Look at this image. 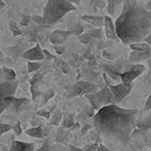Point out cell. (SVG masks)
I'll list each match as a JSON object with an SVG mask.
<instances>
[{
    "label": "cell",
    "instance_id": "2e32d148",
    "mask_svg": "<svg viewBox=\"0 0 151 151\" xmlns=\"http://www.w3.org/2000/svg\"><path fill=\"white\" fill-rule=\"evenodd\" d=\"M108 2V13L110 16H115L117 9H122L123 7V2L120 0H109Z\"/></svg>",
    "mask_w": 151,
    "mask_h": 151
},
{
    "label": "cell",
    "instance_id": "d6986e66",
    "mask_svg": "<svg viewBox=\"0 0 151 151\" xmlns=\"http://www.w3.org/2000/svg\"><path fill=\"white\" fill-rule=\"evenodd\" d=\"M129 48L132 50L140 51V52H146V53H151V46L149 44H147L146 42H134V44L128 45Z\"/></svg>",
    "mask_w": 151,
    "mask_h": 151
},
{
    "label": "cell",
    "instance_id": "836d02e7",
    "mask_svg": "<svg viewBox=\"0 0 151 151\" xmlns=\"http://www.w3.org/2000/svg\"><path fill=\"white\" fill-rule=\"evenodd\" d=\"M29 21H30V17H29V16H24L23 20H22V22H21V25H23V26L27 25V24L29 23Z\"/></svg>",
    "mask_w": 151,
    "mask_h": 151
},
{
    "label": "cell",
    "instance_id": "8d00e7d4",
    "mask_svg": "<svg viewBox=\"0 0 151 151\" xmlns=\"http://www.w3.org/2000/svg\"><path fill=\"white\" fill-rule=\"evenodd\" d=\"M145 7H146L147 9H149V11H151V0H149L148 2L145 4Z\"/></svg>",
    "mask_w": 151,
    "mask_h": 151
},
{
    "label": "cell",
    "instance_id": "4316f807",
    "mask_svg": "<svg viewBox=\"0 0 151 151\" xmlns=\"http://www.w3.org/2000/svg\"><path fill=\"white\" fill-rule=\"evenodd\" d=\"M13 129V126L9 125L6 123H0V134H3L5 132H9V130Z\"/></svg>",
    "mask_w": 151,
    "mask_h": 151
},
{
    "label": "cell",
    "instance_id": "7c38bea8",
    "mask_svg": "<svg viewBox=\"0 0 151 151\" xmlns=\"http://www.w3.org/2000/svg\"><path fill=\"white\" fill-rule=\"evenodd\" d=\"M35 146L32 143H24L22 141H14L9 149L16 151H33Z\"/></svg>",
    "mask_w": 151,
    "mask_h": 151
},
{
    "label": "cell",
    "instance_id": "7a4b0ae2",
    "mask_svg": "<svg viewBox=\"0 0 151 151\" xmlns=\"http://www.w3.org/2000/svg\"><path fill=\"white\" fill-rule=\"evenodd\" d=\"M115 28L122 44L144 42L145 37L151 33V11L138 0H124Z\"/></svg>",
    "mask_w": 151,
    "mask_h": 151
},
{
    "label": "cell",
    "instance_id": "f35d334b",
    "mask_svg": "<svg viewBox=\"0 0 151 151\" xmlns=\"http://www.w3.org/2000/svg\"><path fill=\"white\" fill-rule=\"evenodd\" d=\"M0 77H1V69H0Z\"/></svg>",
    "mask_w": 151,
    "mask_h": 151
},
{
    "label": "cell",
    "instance_id": "3957f363",
    "mask_svg": "<svg viewBox=\"0 0 151 151\" xmlns=\"http://www.w3.org/2000/svg\"><path fill=\"white\" fill-rule=\"evenodd\" d=\"M76 11L70 0H48L42 13V25L49 27L60 21L66 14Z\"/></svg>",
    "mask_w": 151,
    "mask_h": 151
},
{
    "label": "cell",
    "instance_id": "8992f818",
    "mask_svg": "<svg viewBox=\"0 0 151 151\" xmlns=\"http://www.w3.org/2000/svg\"><path fill=\"white\" fill-rule=\"evenodd\" d=\"M109 88L111 89L112 94H113L114 104H119L122 101V99H125L128 94L130 93L132 89V85H126L125 83H120L118 85H109Z\"/></svg>",
    "mask_w": 151,
    "mask_h": 151
},
{
    "label": "cell",
    "instance_id": "4dcf8cb0",
    "mask_svg": "<svg viewBox=\"0 0 151 151\" xmlns=\"http://www.w3.org/2000/svg\"><path fill=\"white\" fill-rule=\"evenodd\" d=\"M54 46H55V51H56L57 54H63V53H64L65 48H64V46H63V44L62 45H54Z\"/></svg>",
    "mask_w": 151,
    "mask_h": 151
},
{
    "label": "cell",
    "instance_id": "603a6c76",
    "mask_svg": "<svg viewBox=\"0 0 151 151\" xmlns=\"http://www.w3.org/2000/svg\"><path fill=\"white\" fill-rule=\"evenodd\" d=\"M55 95V91L54 89L50 88V89H47L46 91H44V92H42V94H40V103L42 104H46L47 101H49L51 99H52L53 96Z\"/></svg>",
    "mask_w": 151,
    "mask_h": 151
},
{
    "label": "cell",
    "instance_id": "ffe728a7",
    "mask_svg": "<svg viewBox=\"0 0 151 151\" xmlns=\"http://www.w3.org/2000/svg\"><path fill=\"white\" fill-rule=\"evenodd\" d=\"M1 78L4 79V81H14L16 80V73L9 67L2 66V68H1Z\"/></svg>",
    "mask_w": 151,
    "mask_h": 151
},
{
    "label": "cell",
    "instance_id": "f546056e",
    "mask_svg": "<svg viewBox=\"0 0 151 151\" xmlns=\"http://www.w3.org/2000/svg\"><path fill=\"white\" fill-rule=\"evenodd\" d=\"M13 126V129L14 132H15V134H17V136H21L22 134V127H21V123L20 122H17L16 124H14Z\"/></svg>",
    "mask_w": 151,
    "mask_h": 151
},
{
    "label": "cell",
    "instance_id": "ba28073f",
    "mask_svg": "<svg viewBox=\"0 0 151 151\" xmlns=\"http://www.w3.org/2000/svg\"><path fill=\"white\" fill-rule=\"evenodd\" d=\"M146 70V66L143 64H136L129 68V70L125 71V73H121L120 77H121V80L123 83H125L126 85H132V82L134 80L139 77L141 73H143L144 71Z\"/></svg>",
    "mask_w": 151,
    "mask_h": 151
},
{
    "label": "cell",
    "instance_id": "6da1fadb",
    "mask_svg": "<svg viewBox=\"0 0 151 151\" xmlns=\"http://www.w3.org/2000/svg\"><path fill=\"white\" fill-rule=\"evenodd\" d=\"M138 110L123 109L116 104L105 106L93 116V126L110 150H123L132 140Z\"/></svg>",
    "mask_w": 151,
    "mask_h": 151
},
{
    "label": "cell",
    "instance_id": "1f68e13d",
    "mask_svg": "<svg viewBox=\"0 0 151 151\" xmlns=\"http://www.w3.org/2000/svg\"><path fill=\"white\" fill-rule=\"evenodd\" d=\"M149 110H151V93L145 103V111H149Z\"/></svg>",
    "mask_w": 151,
    "mask_h": 151
},
{
    "label": "cell",
    "instance_id": "cb8c5ba5",
    "mask_svg": "<svg viewBox=\"0 0 151 151\" xmlns=\"http://www.w3.org/2000/svg\"><path fill=\"white\" fill-rule=\"evenodd\" d=\"M42 63L40 61H28V73H34L42 67Z\"/></svg>",
    "mask_w": 151,
    "mask_h": 151
},
{
    "label": "cell",
    "instance_id": "7402d4cb",
    "mask_svg": "<svg viewBox=\"0 0 151 151\" xmlns=\"http://www.w3.org/2000/svg\"><path fill=\"white\" fill-rule=\"evenodd\" d=\"M63 118V114L62 112L60 111L59 109H57L56 111L53 113L52 117H50V124L52 125H59V123L61 122V119Z\"/></svg>",
    "mask_w": 151,
    "mask_h": 151
},
{
    "label": "cell",
    "instance_id": "d590c367",
    "mask_svg": "<svg viewBox=\"0 0 151 151\" xmlns=\"http://www.w3.org/2000/svg\"><path fill=\"white\" fill-rule=\"evenodd\" d=\"M86 149H90V150H97V149H99V144L95 143L93 146H89V147H87Z\"/></svg>",
    "mask_w": 151,
    "mask_h": 151
},
{
    "label": "cell",
    "instance_id": "484cf974",
    "mask_svg": "<svg viewBox=\"0 0 151 151\" xmlns=\"http://www.w3.org/2000/svg\"><path fill=\"white\" fill-rule=\"evenodd\" d=\"M73 124V115H67L63 118V127H70L71 125Z\"/></svg>",
    "mask_w": 151,
    "mask_h": 151
},
{
    "label": "cell",
    "instance_id": "d4e9b609",
    "mask_svg": "<svg viewBox=\"0 0 151 151\" xmlns=\"http://www.w3.org/2000/svg\"><path fill=\"white\" fill-rule=\"evenodd\" d=\"M88 33L90 34V36L92 38L101 40V37H103V29H101V27H97V28H94V29L89 30Z\"/></svg>",
    "mask_w": 151,
    "mask_h": 151
},
{
    "label": "cell",
    "instance_id": "e575fe53",
    "mask_svg": "<svg viewBox=\"0 0 151 151\" xmlns=\"http://www.w3.org/2000/svg\"><path fill=\"white\" fill-rule=\"evenodd\" d=\"M146 63H147V66H148V71H149V73H151V56L149 57V58L146 60Z\"/></svg>",
    "mask_w": 151,
    "mask_h": 151
},
{
    "label": "cell",
    "instance_id": "30bf717a",
    "mask_svg": "<svg viewBox=\"0 0 151 151\" xmlns=\"http://www.w3.org/2000/svg\"><path fill=\"white\" fill-rule=\"evenodd\" d=\"M73 31H64V30H55L51 33L50 42L53 45H62L70 37Z\"/></svg>",
    "mask_w": 151,
    "mask_h": 151
},
{
    "label": "cell",
    "instance_id": "9a60e30c",
    "mask_svg": "<svg viewBox=\"0 0 151 151\" xmlns=\"http://www.w3.org/2000/svg\"><path fill=\"white\" fill-rule=\"evenodd\" d=\"M77 83L82 87L83 93L85 95L89 94V93H93L97 90V85L94 84V83L88 82V81H78Z\"/></svg>",
    "mask_w": 151,
    "mask_h": 151
},
{
    "label": "cell",
    "instance_id": "9c48e42d",
    "mask_svg": "<svg viewBox=\"0 0 151 151\" xmlns=\"http://www.w3.org/2000/svg\"><path fill=\"white\" fill-rule=\"evenodd\" d=\"M22 58L26 59L28 61H42L45 60L44 52L42 49L40 48V44L35 45L33 48L29 49L26 52H24L22 54Z\"/></svg>",
    "mask_w": 151,
    "mask_h": 151
},
{
    "label": "cell",
    "instance_id": "277c9868",
    "mask_svg": "<svg viewBox=\"0 0 151 151\" xmlns=\"http://www.w3.org/2000/svg\"><path fill=\"white\" fill-rule=\"evenodd\" d=\"M86 99L89 101L92 109L96 110V111L101 109V108L105 107V106L114 104L113 94H112L111 89L109 88V85H106L99 91L86 94Z\"/></svg>",
    "mask_w": 151,
    "mask_h": 151
},
{
    "label": "cell",
    "instance_id": "44dd1931",
    "mask_svg": "<svg viewBox=\"0 0 151 151\" xmlns=\"http://www.w3.org/2000/svg\"><path fill=\"white\" fill-rule=\"evenodd\" d=\"M38 82H40V81H33V82H30V83H31L30 90H31L32 99H33V101H37V99H40L42 92V91L40 90V87H38Z\"/></svg>",
    "mask_w": 151,
    "mask_h": 151
},
{
    "label": "cell",
    "instance_id": "e0dca14e",
    "mask_svg": "<svg viewBox=\"0 0 151 151\" xmlns=\"http://www.w3.org/2000/svg\"><path fill=\"white\" fill-rule=\"evenodd\" d=\"M67 92V97L71 99V97H75V96H78V95L82 94L83 93V89L80 85L77 83V84H73V85H69L65 88Z\"/></svg>",
    "mask_w": 151,
    "mask_h": 151
},
{
    "label": "cell",
    "instance_id": "d6a6232c",
    "mask_svg": "<svg viewBox=\"0 0 151 151\" xmlns=\"http://www.w3.org/2000/svg\"><path fill=\"white\" fill-rule=\"evenodd\" d=\"M42 52H44L45 60H50V59H54V58H55V57L53 56L52 54H50V53H49V51H47V50H42Z\"/></svg>",
    "mask_w": 151,
    "mask_h": 151
},
{
    "label": "cell",
    "instance_id": "4fadbf2b",
    "mask_svg": "<svg viewBox=\"0 0 151 151\" xmlns=\"http://www.w3.org/2000/svg\"><path fill=\"white\" fill-rule=\"evenodd\" d=\"M82 20L86 23L90 24L95 27H103L105 24V18L97 17V16H90V15H84L82 17Z\"/></svg>",
    "mask_w": 151,
    "mask_h": 151
},
{
    "label": "cell",
    "instance_id": "f1b7e54d",
    "mask_svg": "<svg viewBox=\"0 0 151 151\" xmlns=\"http://www.w3.org/2000/svg\"><path fill=\"white\" fill-rule=\"evenodd\" d=\"M37 115L38 116H42V117L46 118V119H50V117H51L50 111H49V110H46V109L40 110V111L37 112Z\"/></svg>",
    "mask_w": 151,
    "mask_h": 151
},
{
    "label": "cell",
    "instance_id": "8fae6325",
    "mask_svg": "<svg viewBox=\"0 0 151 151\" xmlns=\"http://www.w3.org/2000/svg\"><path fill=\"white\" fill-rule=\"evenodd\" d=\"M104 27H105V33H106V36H107L108 40H120L117 35V32H116L115 25L113 24V21H112L110 16H106L105 17V24H104Z\"/></svg>",
    "mask_w": 151,
    "mask_h": 151
},
{
    "label": "cell",
    "instance_id": "83f0119b",
    "mask_svg": "<svg viewBox=\"0 0 151 151\" xmlns=\"http://www.w3.org/2000/svg\"><path fill=\"white\" fill-rule=\"evenodd\" d=\"M91 36L90 34H80L79 35V40H80V42H82V44H88L89 42L91 40Z\"/></svg>",
    "mask_w": 151,
    "mask_h": 151
},
{
    "label": "cell",
    "instance_id": "52a82bcc",
    "mask_svg": "<svg viewBox=\"0 0 151 151\" xmlns=\"http://www.w3.org/2000/svg\"><path fill=\"white\" fill-rule=\"evenodd\" d=\"M4 101L7 108H11L14 113L18 114L25 110V108L29 105L30 99H25V97L17 99V97H15V95H9V96H5Z\"/></svg>",
    "mask_w": 151,
    "mask_h": 151
},
{
    "label": "cell",
    "instance_id": "5bb4252c",
    "mask_svg": "<svg viewBox=\"0 0 151 151\" xmlns=\"http://www.w3.org/2000/svg\"><path fill=\"white\" fill-rule=\"evenodd\" d=\"M151 56V53L140 52V51L132 50L129 54V60L132 62H140V61H146Z\"/></svg>",
    "mask_w": 151,
    "mask_h": 151
},
{
    "label": "cell",
    "instance_id": "ac0fdd59",
    "mask_svg": "<svg viewBox=\"0 0 151 151\" xmlns=\"http://www.w3.org/2000/svg\"><path fill=\"white\" fill-rule=\"evenodd\" d=\"M25 134H28L29 137H32V138L35 139H42L44 138V130H42V125H38L36 127H31L28 128V129L25 130Z\"/></svg>",
    "mask_w": 151,
    "mask_h": 151
},
{
    "label": "cell",
    "instance_id": "74e56055",
    "mask_svg": "<svg viewBox=\"0 0 151 151\" xmlns=\"http://www.w3.org/2000/svg\"><path fill=\"white\" fill-rule=\"evenodd\" d=\"M3 59H4V57H3V54L0 52V65H1V62H2Z\"/></svg>",
    "mask_w": 151,
    "mask_h": 151
},
{
    "label": "cell",
    "instance_id": "5b68a950",
    "mask_svg": "<svg viewBox=\"0 0 151 151\" xmlns=\"http://www.w3.org/2000/svg\"><path fill=\"white\" fill-rule=\"evenodd\" d=\"M19 86V81H3L0 83V115L7 108L4 101L5 96L9 95H15L16 91Z\"/></svg>",
    "mask_w": 151,
    "mask_h": 151
}]
</instances>
